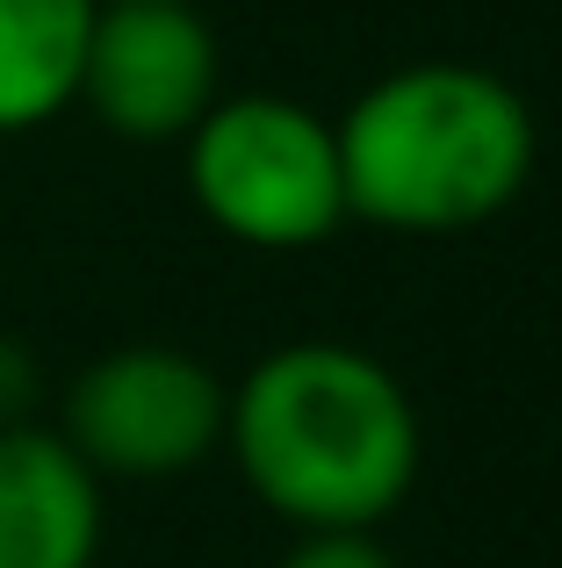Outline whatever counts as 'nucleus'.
<instances>
[{
	"instance_id": "1",
	"label": "nucleus",
	"mask_w": 562,
	"mask_h": 568,
	"mask_svg": "<svg viewBox=\"0 0 562 568\" xmlns=\"http://www.w3.org/2000/svg\"><path fill=\"white\" fill-rule=\"evenodd\" d=\"M224 446L245 489L295 532H375L425 460L404 382L339 338H295L245 367L224 410Z\"/></svg>"
},
{
	"instance_id": "7",
	"label": "nucleus",
	"mask_w": 562,
	"mask_h": 568,
	"mask_svg": "<svg viewBox=\"0 0 562 568\" xmlns=\"http://www.w3.org/2000/svg\"><path fill=\"white\" fill-rule=\"evenodd\" d=\"M101 0H0V138L43 130L80 101Z\"/></svg>"
},
{
	"instance_id": "6",
	"label": "nucleus",
	"mask_w": 562,
	"mask_h": 568,
	"mask_svg": "<svg viewBox=\"0 0 562 568\" xmlns=\"http://www.w3.org/2000/svg\"><path fill=\"white\" fill-rule=\"evenodd\" d=\"M101 475L58 425H0V568H94Z\"/></svg>"
},
{
	"instance_id": "4",
	"label": "nucleus",
	"mask_w": 562,
	"mask_h": 568,
	"mask_svg": "<svg viewBox=\"0 0 562 568\" xmlns=\"http://www.w3.org/2000/svg\"><path fill=\"white\" fill-rule=\"evenodd\" d=\"M231 388L181 346H116L87 361L58 403V439L101 483H167L224 446Z\"/></svg>"
},
{
	"instance_id": "3",
	"label": "nucleus",
	"mask_w": 562,
	"mask_h": 568,
	"mask_svg": "<svg viewBox=\"0 0 562 568\" xmlns=\"http://www.w3.org/2000/svg\"><path fill=\"white\" fill-rule=\"evenodd\" d=\"M181 152L195 209L253 252H310L347 223L339 130L289 94H217Z\"/></svg>"
},
{
	"instance_id": "2",
	"label": "nucleus",
	"mask_w": 562,
	"mask_h": 568,
	"mask_svg": "<svg viewBox=\"0 0 562 568\" xmlns=\"http://www.w3.org/2000/svg\"><path fill=\"white\" fill-rule=\"evenodd\" d=\"M332 130L347 216L404 237H454L505 216L541 159L526 94L462 58L382 72Z\"/></svg>"
},
{
	"instance_id": "8",
	"label": "nucleus",
	"mask_w": 562,
	"mask_h": 568,
	"mask_svg": "<svg viewBox=\"0 0 562 568\" xmlns=\"http://www.w3.org/2000/svg\"><path fill=\"white\" fill-rule=\"evenodd\" d=\"M281 568H397V555L375 532H295V547L281 555Z\"/></svg>"
},
{
	"instance_id": "5",
	"label": "nucleus",
	"mask_w": 562,
	"mask_h": 568,
	"mask_svg": "<svg viewBox=\"0 0 562 568\" xmlns=\"http://www.w3.org/2000/svg\"><path fill=\"white\" fill-rule=\"evenodd\" d=\"M72 109L123 144H181L217 109V29L195 0H101Z\"/></svg>"
}]
</instances>
